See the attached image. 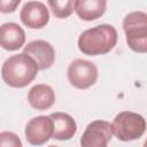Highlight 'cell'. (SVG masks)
Instances as JSON below:
<instances>
[{
  "mask_svg": "<svg viewBox=\"0 0 147 147\" xmlns=\"http://www.w3.org/2000/svg\"><path fill=\"white\" fill-rule=\"evenodd\" d=\"M53 15L57 18H67L75 11L76 0H47Z\"/></svg>",
  "mask_w": 147,
  "mask_h": 147,
  "instance_id": "14",
  "label": "cell"
},
{
  "mask_svg": "<svg viewBox=\"0 0 147 147\" xmlns=\"http://www.w3.org/2000/svg\"><path fill=\"white\" fill-rule=\"evenodd\" d=\"M39 69L36 61L26 53L9 56L1 67V77L6 85L23 88L34 80Z\"/></svg>",
  "mask_w": 147,
  "mask_h": 147,
  "instance_id": "2",
  "label": "cell"
},
{
  "mask_svg": "<svg viewBox=\"0 0 147 147\" xmlns=\"http://www.w3.org/2000/svg\"><path fill=\"white\" fill-rule=\"evenodd\" d=\"M25 32L24 30L14 22H7L0 25V47L14 52L24 46Z\"/></svg>",
  "mask_w": 147,
  "mask_h": 147,
  "instance_id": "10",
  "label": "cell"
},
{
  "mask_svg": "<svg viewBox=\"0 0 147 147\" xmlns=\"http://www.w3.org/2000/svg\"><path fill=\"white\" fill-rule=\"evenodd\" d=\"M127 46L136 53L147 52V14L142 10L129 13L123 20Z\"/></svg>",
  "mask_w": 147,
  "mask_h": 147,
  "instance_id": "3",
  "label": "cell"
},
{
  "mask_svg": "<svg viewBox=\"0 0 147 147\" xmlns=\"http://www.w3.org/2000/svg\"><path fill=\"white\" fill-rule=\"evenodd\" d=\"M53 122V139L64 141L71 139L77 132V123L67 113H52L48 115Z\"/></svg>",
  "mask_w": 147,
  "mask_h": 147,
  "instance_id": "11",
  "label": "cell"
},
{
  "mask_svg": "<svg viewBox=\"0 0 147 147\" xmlns=\"http://www.w3.org/2000/svg\"><path fill=\"white\" fill-rule=\"evenodd\" d=\"M24 53L30 55L37 63L39 70L49 69L55 61V51L52 44L46 40H32L24 46Z\"/></svg>",
  "mask_w": 147,
  "mask_h": 147,
  "instance_id": "9",
  "label": "cell"
},
{
  "mask_svg": "<svg viewBox=\"0 0 147 147\" xmlns=\"http://www.w3.org/2000/svg\"><path fill=\"white\" fill-rule=\"evenodd\" d=\"M23 144L20 137L10 131L0 132V147H22Z\"/></svg>",
  "mask_w": 147,
  "mask_h": 147,
  "instance_id": "15",
  "label": "cell"
},
{
  "mask_svg": "<svg viewBox=\"0 0 147 147\" xmlns=\"http://www.w3.org/2000/svg\"><path fill=\"white\" fill-rule=\"evenodd\" d=\"M99 72L96 65L84 59L74 60L67 70L69 83L78 90H87L96 83Z\"/></svg>",
  "mask_w": 147,
  "mask_h": 147,
  "instance_id": "5",
  "label": "cell"
},
{
  "mask_svg": "<svg viewBox=\"0 0 147 147\" xmlns=\"http://www.w3.org/2000/svg\"><path fill=\"white\" fill-rule=\"evenodd\" d=\"M113 136L111 124L103 119H96L86 126L80 137V145L83 147H106Z\"/></svg>",
  "mask_w": 147,
  "mask_h": 147,
  "instance_id": "6",
  "label": "cell"
},
{
  "mask_svg": "<svg viewBox=\"0 0 147 147\" xmlns=\"http://www.w3.org/2000/svg\"><path fill=\"white\" fill-rule=\"evenodd\" d=\"M22 0H0V13L10 14L14 13Z\"/></svg>",
  "mask_w": 147,
  "mask_h": 147,
  "instance_id": "16",
  "label": "cell"
},
{
  "mask_svg": "<svg viewBox=\"0 0 147 147\" xmlns=\"http://www.w3.org/2000/svg\"><path fill=\"white\" fill-rule=\"evenodd\" d=\"M106 10L107 0H76L75 11L83 21H95L103 16Z\"/></svg>",
  "mask_w": 147,
  "mask_h": 147,
  "instance_id": "13",
  "label": "cell"
},
{
  "mask_svg": "<svg viewBox=\"0 0 147 147\" xmlns=\"http://www.w3.org/2000/svg\"><path fill=\"white\" fill-rule=\"evenodd\" d=\"M29 105L36 110L49 109L55 102V92L47 84H37L28 93Z\"/></svg>",
  "mask_w": 147,
  "mask_h": 147,
  "instance_id": "12",
  "label": "cell"
},
{
  "mask_svg": "<svg viewBox=\"0 0 147 147\" xmlns=\"http://www.w3.org/2000/svg\"><path fill=\"white\" fill-rule=\"evenodd\" d=\"M20 18L29 29H42L49 22V11L40 1H28L21 9Z\"/></svg>",
  "mask_w": 147,
  "mask_h": 147,
  "instance_id": "8",
  "label": "cell"
},
{
  "mask_svg": "<svg viewBox=\"0 0 147 147\" xmlns=\"http://www.w3.org/2000/svg\"><path fill=\"white\" fill-rule=\"evenodd\" d=\"M113 133L121 141H132L141 138L146 131V119L138 113L121 111L113 123Z\"/></svg>",
  "mask_w": 147,
  "mask_h": 147,
  "instance_id": "4",
  "label": "cell"
},
{
  "mask_svg": "<svg viewBox=\"0 0 147 147\" xmlns=\"http://www.w3.org/2000/svg\"><path fill=\"white\" fill-rule=\"evenodd\" d=\"M26 141L33 146H41L53 137V122L49 116H37L31 118L24 130Z\"/></svg>",
  "mask_w": 147,
  "mask_h": 147,
  "instance_id": "7",
  "label": "cell"
},
{
  "mask_svg": "<svg viewBox=\"0 0 147 147\" xmlns=\"http://www.w3.org/2000/svg\"><path fill=\"white\" fill-rule=\"evenodd\" d=\"M118 33L115 26L110 24H100L87 29L78 37L79 51L90 56L105 55L109 53L117 44Z\"/></svg>",
  "mask_w": 147,
  "mask_h": 147,
  "instance_id": "1",
  "label": "cell"
}]
</instances>
